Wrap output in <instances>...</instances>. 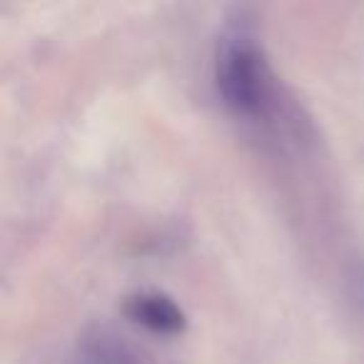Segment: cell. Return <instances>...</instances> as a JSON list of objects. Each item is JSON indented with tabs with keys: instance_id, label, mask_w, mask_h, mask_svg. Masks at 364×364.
I'll list each match as a JSON object with an SVG mask.
<instances>
[{
	"instance_id": "277c9868",
	"label": "cell",
	"mask_w": 364,
	"mask_h": 364,
	"mask_svg": "<svg viewBox=\"0 0 364 364\" xmlns=\"http://www.w3.org/2000/svg\"><path fill=\"white\" fill-rule=\"evenodd\" d=\"M58 364H70V359L65 357V359H60V362H58Z\"/></svg>"
},
{
	"instance_id": "7a4b0ae2",
	"label": "cell",
	"mask_w": 364,
	"mask_h": 364,
	"mask_svg": "<svg viewBox=\"0 0 364 364\" xmlns=\"http://www.w3.org/2000/svg\"><path fill=\"white\" fill-rule=\"evenodd\" d=\"M68 359L70 364H175L110 324H87L77 334Z\"/></svg>"
},
{
	"instance_id": "6da1fadb",
	"label": "cell",
	"mask_w": 364,
	"mask_h": 364,
	"mask_svg": "<svg viewBox=\"0 0 364 364\" xmlns=\"http://www.w3.org/2000/svg\"><path fill=\"white\" fill-rule=\"evenodd\" d=\"M213 82L223 107L252 135L279 152H309L317 130L269 60L255 21L237 11L220 28L213 50Z\"/></svg>"
},
{
	"instance_id": "3957f363",
	"label": "cell",
	"mask_w": 364,
	"mask_h": 364,
	"mask_svg": "<svg viewBox=\"0 0 364 364\" xmlns=\"http://www.w3.org/2000/svg\"><path fill=\"white\" fill-rule=\"evenodd\" d=\"M122 314L137 327L155 334H182L188 314L170 294L160 289H135L122 299Z\"/></svg>"
}]
</instances>
